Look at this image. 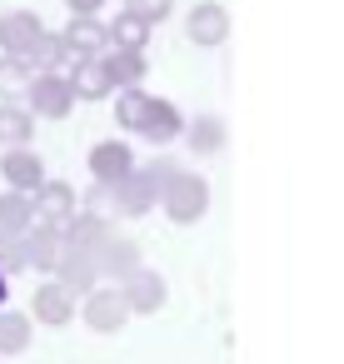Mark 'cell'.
Returning a JSON list of instances; mask_svg holds the SVG:
<instances>
[{"instance_id":"1","label":"cell","mask_w":344,"mask_h":364,"mask_svg":"<svg viewBox=\"0 0 344 364\" xmlns=\"http://www.w3.org/2000/svg\"><path fill=\"white\" fill-rule=\"evenodd\" d=\"M175 170H180V165H175L170 155H155L150 165H135L120 185H110V210L125 215V220L150 215V210L160 205V190H165V180H170Z\"/></svg>"},{"instance_id":"2","label":"cell","mask_w":344,"mask_h":364,"mask_svg":"<svg viewBox=\"0 0 344 364\" xmlns=\"http://www.w3.org/2000/svg\"><path fill=\"white\" fill-rule=\"evenodd\" d=\"M155 210H165L170 225H200V220L210 215V180H205L200 170H175V175L165 180Z\"/></svg>"},{"instance_id":"3","label":"cell","mask_w":344,"mask_h":364,"mask_svg":"<svg viewBox=\"0 0 344 364\" xmlns=\"http://www.w3.org/2000/svg\"><path fill=\"white\" fill-rule=\"evenodd\" d=\"M75 105H80V100H75V90H70V80H65L60 70L31 75V85H26V110H31L36 120H70Z\"/></svg>"},{"instance_id":"4","label":"cell","mask_w":344,"mask_h":364,"mask_svg":"<svg viewBox=\"0 0 344 364\" xmlns=\"http://www.w3.org/2000/svg\"><path fill=\"white\" fill-rule=\"evenodd\" d=\"M75 319H85V329H95V334H115V329H125L130 309H125L120 284H95V289H85L80 304H75Z\"/></svg>"},{"instance_id":"5","label":"cell","mask_w":344,"mask_h":364,"mask_svg":"<svg viewBox=\"0 0 344 364\" xmlns=\"http://www.w3.org/2000/svg\"><path fill=\"white\" fill-rule=\"evenodd\" d=\"M85 170H90V180L95 185H120L130 170H135V150H130V140H120V135H110V140H95L90 145V155H85Z\"/></svg>"},{"instance_id":"6","label":"cell","mask_w":344,"mask_h":364,"mask_svg":"<svg viewBox=\"0 0 344 364\" xmlns=\"http://www.w3.org/2000/svg\"><path fill=\"white\" fill-rule=\"evenodd\" d=\"M90 264H95L100 284H120L125 274H135V269H140V245L110 230V235H105V240L90 250Z\"/></svg>"},{"instance_id":"7","label":"cell","mask_w":344,"mask_h":364,"mask_svg":"<svg viewBox=\"0 0 344 364\" xmlns=\"http://www.w3.org/2000/svg\"><path fill=\"white\" fill-rule=\"evenodd\" d=\"M185 36L200 50H220L230 41V11L220 6V0H195V6L185 11Z\"/></svg>"},{"instance_id":"8","label":"cell","mask_w":344,"mask_h":364,"mask_svg":"<svg viewBox=\"0 0 344 364\" xmlns=\"http://www.w3.org/2000/svg\"><path fill=\"white\" fill-rule=\"evenodd\" d=\"M75 294L65 289V284H55V279H41L36 289H31V324H45V329H65L70 319H75Z\"/></svg>"},{"instance_id":"9","label":"cell","mask_w":344,"mask_h":364,"mask_svg":"<svg viewBox=\"0 0 344 364\" xmlns=\"http://www.w3.org/2000/svg\"><path fill=\"white\" fill-rule=\"evenodd\" d=\"M31 205H36V225L60 230V225L80 210V190H75L70 180H45L41 190H31Z\"/></svg>"},{"instance_id":"10","label":"cell","mask_w":344,"mask_h":364,"mask_svg":"<svg viewBox=\"0 0 344 364\" xmlns=\"http://www.w3.org/2000/svg\"><path fill=\"white\" fill-rule=\"evenodd\" d=\"M120 294H125V309H130V314H160L165 299H170V284H165L160 269H145V264H140L135 274L120 279Z\"/></svg>"},{"instance_id":"11","label":"cell","mask_w":344,"mask_h":364,"mask_svg":"<svg viewBox=\"0 0 344 364\" xmlns=\"http://www.w3.org/2000/svg\"><path fill=\"white\" fill-rule=\"evenodd\" d=\"M45 36V21L36 16V11H0V55H31L36 50V41Z\"/></svg>"},{"instance_id":"12","label":"cell","mask_w":344,"mask_h":364,"mask_svg":"<svg viewBox=\"0 0 344 364\" xmlns=\"http://www.w3.org/2000/svg\"><path fill=\"white\" fill-rule=\"evenodd\" d=\"M180 135H185V115H180V105H175V100H165V95H150V110H145L140 140H145V145H155V150H170Z\"/></svg>"},{"instance_id":"13","label":"cell","mask_w":344,"mask_h":364,"mask_svg":"<svg viewBox=\"0 0 344 364\" xmlns=\"http://www.w3.org/2000/svg\"><path fill=\"white\" fill-rule=\"evenodd\" d=\"M0 175H6V190L31 195V190L45 185V160H41L31 145H21V150H0Z\"/></svg>"},{"instance_id":"14","label":"cell","mask_w":344,"mask_h":364,"mask_svg":"<svg viewBox=\"0 0 344 364\" xmlns=\"http://www.w3.org/2000/svg\"><path fill=\"white\" fill-rule=\"evenodd\" d=\"M55 36L65 41V50H70L75 60H85V55H105V50H110V41H105V21H100V16H70V26L55 31Z\"/></svg>"},{"instance_id":"15","label":"cell","mask_w":344,"mask_h":364,"mask_svg":"<svg viewBox=\"0 0 344 364\" xmlns=\"http://www.w3.org/2000/svg\"><path fill=\"white\" fill-rule=\"evenodd\" d=\"M100 70H105L110 90H130V85H145L150 60H145V50H105L100 55Z\"/></svg>"},{"instance_id":"16","label":"cell","mask_w":344,"mask_h":364,"mask_svg":"<svg viewBox=\"0 0 344 364\" xmlns=\"http://www.w3.org/2000/svg\"><path fill=\"white\" fill-rule=\"evenodd\" d=\"M65 80H70V90H75V100H110L115 90H110V80H105V70H100V55H85V60H70L65 70H60Z\"/></svg>"},{"instance_id":"17","label":"cell","mask_w":344,"mask_h":364,"mask_svg":"<svg viewBox=\"0 0 344 364\" xmlns=\"http://www.w3.org/2000/svg\"><path fill=\"white\" fill-rule=\"evenodd\" d=\"M180 140L190 145V155L210 160V155H220V150H225L230 125H225L220 115H195V120H185V135H180Z\"/></svg>"},{"instance_id":"18","label":"cell","mask_w":344,"mask_h":364,"mask_svg":"<svg viewBox=\"0 0 344 364\" xmlns=\"http://www.w3.org/2000/svg\"><path fill=\"white\" fill-rule=\"evenodd\" d=\"M21 245H26V269H36V274L50 279V269H55V259H60V230L31 225V230L21 235Z\"/></svg>"},{"instance_id":"19","label":"cell","mask_w":344,"mask_h":364,"mask_svg":"<svg viewBox=\"0 0 344 364\" xmlns=\"http://www.w3.org/2000/svg\"><path fill=\"white\" fill-rule=\"evenodd\" d=\"M36 140V115L16 100H0V150H21Z\"/></svg>"},{"instance_id":"20","label":"cell","mask_w":344,"mask_h":364,"mask_svg":"<svg viewBox=\"0 0 344 364\" xmlns=\"http://www.w3.org/2000/svg\"><path fill=\"white\" fill-rule=\"evenodd\" d=\"M31 225H36L31 195H21V190H0V235L16 240V235H26Z\"/></svg>"},{"instance_id":"21","label":"cell","mask_w":344,"mask_h":364,"mask_svg":"<svg viewBox=\"0 0 344 364\" xmlns=\"http://www.w3.org/2000/svg\"><path fill=\"white\" fill-rule=\"evenodd\" d=\"M31 339H36V324H31V314L26 309H0V354H26L31 349Z\"/></svg>"},{"instance_id":"22","label":"cell","mask_w":344,"mask_h":364,"mask_svg":"<svg viewBox=\"0 0 344 364\" xmlns=\"http://www.w3.org/2000/svg\"><path fill=\"white\" fill-rule=\"evenodd\" d=\"M110 100H115V125H120L125 135H140L145 110H150V90H145V85H130V90H115Z\"/></svg>"},{"instance_id":"23","label":"cell","mask_w":344,"mask_h":364,"mask_svg":"<svg viewBox=\"0 0 344 364\" xmlns=\"http://www.w3.org/2000/svg\"><path fill=\"white\" fill-rule=\"evenodd\" d=\"M70 60H75V55H70V50H65V41H60V36H55V31H45V36H41V41H36V50H31V55H26V65H31V70H36V75H45V70H65V65H70Z\"/></svg>"},{"instance_id":"24","label":"cell","mask_w":344,"mask_h":364,"mask_svg":"<svg viewBox=\"0 0 344 364\" xmlns=\"http://www.w3.org/2000/svg\"><path fill=\"white\" fill-rule=\"evenodd\" d=\"M105 41H110V50H145L150 46V26H140V21H130L125 11L105 26Z\"/></svg>"},{"instance_id":"25","label":"cell","mask_w":344,"mask_h":364,"mask_svg":"<svg viewBox=\"0 0 344 364\" xmlns=\"http://www.w3.org/2000/svg\"><path fill=\"white\" fill-rule=\"evenodd\" d=\"M31 75H36V70H31L21 55H0V100H16V95H26Z\"/></svg>"},{"instance_id":"26","label":"cell","mask_w":344,"mask_h":364,"mask_svg":"<svg viewBox=\"0 0 344 364\" xmlns=\"http://www.w3.org/2000/svg\"><path fill=\"white\" fill-rule=\"evenodd\" d=\"M120 11H125L130 21H140V26H160V21H170L175 0H125Z\"/></svg>"},{"instance_id":"27","label":"cell","mask_w":344,"mask_h":364,"mask_svg":"<svg viewBox=\"0 0 344 364\" xmlns=\"http://www.w3.org/2000/svg\"><path fill=\"white\" fill-rule=\"evenodd\" d=\"M65 11H70V16H100L105 0H65Z\"/></svg>"}]
</instances>
